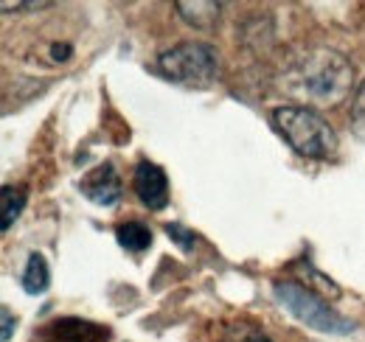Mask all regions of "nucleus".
Masks as SVG:
<instances>
[{
    "label": "nucleus",
    "instance_id": "f257e3e1",
    "mask_svg": "<svg viewBox=\"0 0 365 342\" xmlns=\"http://www.w3.org/2000/svg\"><path fill=\"white\" fill-rule=\"evenodd\" d=\"M351 82H354V65L340 51L331 48H315L298 56L284 73V90L292 98L307 101V107L340 104L351 93Z\"/></svg>",
    "mask_w": 365,
    "mask_h": 342
},
{
    "label": "nucleus",
    "instance_id": "f03ea898",
    "mask_svg": "<svg viewBox=\"0 0 365 342\" xmlns=\"http://www.w3.org/2000/svg\"><path fill=\"white\" fill-rule=\"evenodd\" d=\"M270 121L298 155L309 160H329L337 155V135L318 110L307 104H284L270 113Z\"/></svg>",
    "mask_w": 365,
    "mask_h": 342
},
{
    "label": "nucleus",
    "instance_id": "7ed1b4c3",
    "mask_svg": "<svg viewBox=\"0 0 365 342\" xmlns=\"http://www.w3.org/2000/svg\"><path fill=\"white\" fill-rule=\"evenodd\" d=\"M273 295L295 320H301L304 326L315 328L320 334L343 337V334H351L354 331V323L349 317H343L340 311H334L315 289H309V286H304L298 281H275Z\"/></svg>",
    "mask_w": 365,
    "mask_h": 342
},
{
    "label": "nucleus",
    "instance_id": "20e7f679",
    "mask_svg": "<svg viewBox=\"0 0 365 342\" xmlns=\"http://www.w3.org/2000/svg\"><path fill=\"white\" fill-rule=\"evenodd\" d=\"M158 73L185 87H208L220 73V53L208 43H180L158 56Z\"/></svg>",
    "mask_w": 365,
    "mask_h": 342
},
{
    "label": "nucleus",
    "instance_id": "39448f33",
    "mask_svg": "<svg viewBox=\"0 0 365 342\" xmlns=\"http://www.w3.org/2000/svg\"><path fill=\"white\" fill-rule=\"evenodd\" d=\"M79 191L82 197H88L93 205H101V208H110L121 200L124 194V185H121V177L113 163H101L91 169L82 180H79Z\"/></svg>",
    "mask_w": 365,
    "mask_h": 342
},
{
    "label": "nucleus",
    "instance_id": "423d86ee",
    "mask_svg": "<svg viewBox=\"0 0 365 342\" xmlns=\"http://www.w3.org/2000/svg\"><path fill=\"white\" fill-rule=\"evenodd\" d=\"M133 185H135L138 200L149 211H163L169 205V177L158 163L140 160L133 174Z\"/></svg>",
    "mask_w": 365,
    "mask_h": 342
},
{
    "label": "nucleus",
    "instance_id": "0eeeda50",
    "mask_svg": "<svg viewBox=\"0 0 365 342\" xmlns=\"http://www.w3.org/2000/svg\"><path fill=\"white\" fill-rule=\"evenodd\" d=\"M175 9L180 11V17L188 26L205 31V28H211L220 20L222 3H214V0H178Z\"/></svg>",
    "mask_w": 365,
    "mask_h": 342
},
{
    "label": "nucleus",
    "instance_id": "6e6552de",
    "mask_svg": "<svg viewBox=\"0 0 365 342\" xmlns=\"http://www.w3.org/2000/svg\"><path fill=\"white\" fill-rule=\"evenodd\" d=\"M53 337L59 342H104L107 328H98L96 323H82V320H56Z\"/></svg>",
    "mask_w": 365,
    "mask_h": 342
},
{
    "label": "nucleus",
    "instance_id": "1a4fd4ad",
    "mask_svg": "<svg viewBox=\"0 0 365 342\" xmlns=\"http://www.w3.org/2000/svg\"><path fill=\"white\" fill-rule=\"evenodd\" d=\"M20 286H23L26 295H34V298L48 292V286H51V266H48L43 253H31L29 256V264H26V269L20 275Z\"/></svg>",
    "mask_w": 365,
    "mask_h": 342
},
{
    "label": "nucleus",
    "instance_id": "9d476101",
    "mask_svg": "<svg viewBox=\"0 0 365 342\" xmlns=\"http://www.w3.org/2000/svg\"><path fill=\"white\" fill-rule=\"evenodd\" d=\"M115 239L133 256H140V253H146L152 247V230L143 222H124V224H118L115 227Z\"/></svg>",
    "mask_w": 365,
    "mask_h": 342
},
{
    "label": "nucleus",
    "instance_id": "9b49d317",
    "mask_svg": "<svg viewBox=\"0 0 365 342\" xmlns=\"http://www.w3.org/2000/svg\"><path fill=\"white\" fill-rule=\"evenodd\" d=\"M222 342H273L264 328L259 323H250V320H239V323H230L222 328Z\"/></svg>",
    "mask_w": 365,
    "mask_h": 342
},
{
    "label": "nucleus",
    "instance_id": "f8f14e48",
    "mask_svg": "<svg viewBox=\"0 0 365 342\" xmlns=\"http://www.w3.org/2000/svg\"><path fill=\"white\" fill-rule=\"evenodd\" d=\"M0 202H3V230H9L26 208V191L14 188V185H3L0 191Z\"/></svg>",
    "mask_w": 365,
    "mask_h": 342
},
{
    "label": "nucleus",
    "instance_id": "ddd939ff",
    "mask_svg": "<svg viewBox=\"0 0 365 342\" xmlns=\"http://www.w3.org/2000/svg\"><path fill=\"white\" fill-rule=\"evenodd\" d=\"M349 118H351V129L365 138V82L357 87V93H354V98H351V113H349Z\"/></svg>",
    "mask_w": 365,
    "mask_h": 342
},
{
    "label": "nucleus",
    "instance_id": "4468645a",
    "mask_svg": "<svg viewBox=\"0 0 365 342\" xmlns=\"http://www.w3.org/2000/svg\"><path fill=\"white\" fill-rule=\"evenodd\" d=\"M166 233H169V239L175 242V244H180V250H191L194 247V242H197V236L191 233V230H185L182 224H166Z\"/></svg>",
    "mask_w": 365,
    "mask_h": 342
},
{
    "label": "nucleus",
    "instance_id": "2eb2a0df",
    "mask_svg": "<svg viewBox=\"0 0 365 342\" xmlns=\"http://www.w3.org/2000/svg\"><path fill=\"white\" fill-rule=\"evenodd\" d=\"M0 317H3V334H0V342L11 340V331H14V317L9 311V306H0Z\"/></svg>",
    "mask_w": 365,
    "mask_h": 342
},
{
    "label": "nucleus",
    "instance_id": "dca6fc26",
    "mask_svg": "<svg viewBox=\"0 0 365 342\" xmlns=\"http://www.w3.org/2000/svg\"><path fill=\"white\" fill-rule=\"evenodd\" d=\"M51 53H53V59H62V62H65V59L73 53V48H71V45H53Z\"/></svg>",
    "mask_w": 365,
    "mask_h": 342
}]
</instances>
